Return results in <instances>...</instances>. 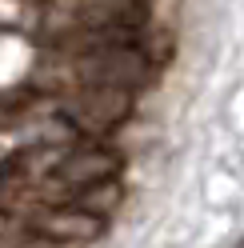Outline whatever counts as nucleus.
Returning a JSON list of instances; mask_svg holds the SVG:
<instances>
[{"mask_svg":"<svg viewBox=\"0 0 244 248\" xmlns=\"http://www.w3.org/2000/svg\"><path fill=\"white\" fill-rule=\"evenodd\" d=\"M72 72L84 88H124V92H136L152 84V60L144 52L140 40L132 44H108V48H92V52H76L72 60Z\"/></svg>","mask_w":244,"mask_h":248,"instance_id":"1","label":"nucleus"},{"mask_svg":"<svg viewBox=\"0 0 244 248\" xmlns=\"http://www.w3.org/2000/svg\"><path fill=\"white\" fill-rule=\"evenodd\" d=\"M120 172V152L104 148V144H80L72 148L56 168L60 184H72V188H96V184H108Z\"/></svg>","mask_w":244,"mask_h":248,"instance_id":"2","label":"nucleus"},{"mask_svg":"<svg viewBox=\"0 0 244 248\" xmlns=\"http://www.w3.org/2000/svg\"><path fill=\"white\" fill-rule=\"evenodd\" d=\"M72 28H140L148 20V0H68Z\"/></svg>","mask_w":244,"mask_h":248,"instance_id":"3","label":"nucleus"},{"mask_svg":"<svg viewBox=\"0 0 244 248\" xmlns=\"http://www.w3.org/2000/svg\"><path fill=\"white\" fill-rule=\"evenodd\" d=\"M104 228L108 220L92 208H48L32 220V232L44 240H96Z\"/></svg>","mask_w":244,"mask_h":248,"instance_id":"4","label":"nucleus"},{"mask_svg":"<svg viewBox=\"0 0 244 248\" xmlns=\"http://www.w3.org/2000/svg\"><path fill=\"white\" fill-rule=\"evenodd\" d=\"M128 104H132V92H124V88H88V96L80 100L76 116L88 128H112V124L124 120Z\"/></svg>","mask_w":244,"mask_h":248,"instance_id":"5","label":"nucleus"},{"mask_svg":"<svg viewBox=\"0 0 244 248\" xmlns=\"http://www.w3.org/2000/svg\"><path fill=\"white\" fill-rule=\"evenodd\" d=\"M236 248H244V236H240V240H236Z\"/></svg>","mask_w":244,"mask_h":248,"instance_id":"6","label":"nucleus"}]
</instances>
